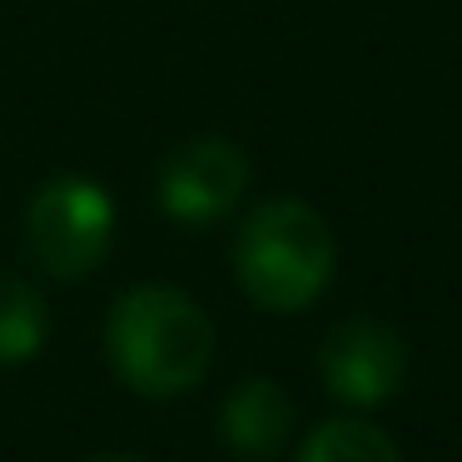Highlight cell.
<instances>
[{"label":"cell","mask_w":462,"mask_h":462,"mask_svg":"<svg viewBox=\"0 0 462 462\" xmlns=\"http://www.w3.org/2000/svg\"><path fill=\"white\" fill-rule=\"evenodd\" d=\"M110 368L144 398H180L209 373L214 323L189 293L170 283H140L105 323Z\"/></svg>","instance_id":"1"},{"label":"cell","mask_w":462,"mask_h":462,"mask_svg":"<svg viewBox=\"0 0 462 462\" xmlns=\"http://www.w3.org/2000/svg\"><path fill=\"white\" fill-rule=\"evenodd\" d=\"M333 229L303 199H269L234 239V279L259 309L299 313L333 279Z\"/></svg>","instance_id":"2"},{"label":"cell","mask_w":462,"mask_h":462,"mask_svg":"<svg viewBox=\"0 0 462 462\" xmlns=\"http://www.w3.org/2000/svg\"><path fill=\"white\" fill-rule=\"evenodd\" d=\"M115 244V204L85 174H55L25 204V249L51 279H85Z\"/></svg>","instance_id":"3"},{"label":"cell","mask_w":462,"mask_h":462,"mask_svg":"<svg viewBox=\"0 0 462 462\" xmlns=\"http://www.w3.org/2000/svg\"><path fill=\"white\" fill-rule=\"evenodd\" d=\"M244 189H249V160L219 134H199L170 150L154 174V199L174 224H219L224 214H234Z\"/></svg>","instance_id":"4"},{"label":"cell","mask_w":462,"mask_h":462,"mask_svg":"<svg viewBox=\"0 0 462 462\" xmlns=\"http://www.w3.org/2000/svg\"><path fill=\"white\" fill-rule=\"evenodd\" d=\"M319 373L343 408H358V412L378 408L402 388L408 343L398 338V328H388L378 319L333 323L328 338L319 343Z\"/></svg>","instance_id":"5"},{"label":"cell","mask_w":462,"mask_h":462,"mask_svg":"<svg viewBox=\"0 0 462 462\" xmlns=\"http://www.w3.org/2000/svg\"><path fill=\"white\" fill-rule=\"evenodd\" d=\"M219 432L224 448L249 462H263L289 442L293 432V398L273 378H244L229 388L219 408Z\"/></svg>","instance_id":"6"},{"label":"cell","mask_w":462,"mask_h":462,"mask_svg":"<svg viewBox=\"0 0 462 462\" xmlns=\"http://www.w3.org/2000/svg\"><path fill=\"white\" fill-rule=\"evenodd\" d=\"M45 328H51V319H45V299L35 293V283L0 269V363L35 358L45 343Z\"/></svg>","instance_id":"7"},{"label":"cell","mask_w":462,"mask_h":462,"mask_svg":"<svg viewBox=\"0 0 462 462\" xmlns=\"http://www.w3.org/2000/svg\"><path fill=\"white\" fill-rule=\"evenodd\" d=\"M299 462H402L393 438L363 418H333L313 428L299 448Z\"/></svg>","instance_id":"8"},{"label":"cell","mask_w":462,"mask_h":462,"mask_svg":"<svg viewBox=\"0 0 462 462\" xmlns=\"http://www.w3.org/2000/svg\"><path fill=\"white\" fill-rule=\"evenodd\" d=\"M95 462H144V457H95Z\"/></svg>","instance_id":"9"}]
</instances>
